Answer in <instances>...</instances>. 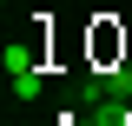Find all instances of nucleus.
<instances>
[{"label":"nucleus","instance_id":"1","mask_svg":"<svg viewBox=\"0 0 132 126\" xmlns=\"http://www.w3.org/2000/svg\"><path fill=\"white\" fill-rule=\"evenodd\" d=\"M0 60H7V80L13 73H40V40H7Z\"/></svg>","mask_w":132,"mask_h":126}]
</instances>
